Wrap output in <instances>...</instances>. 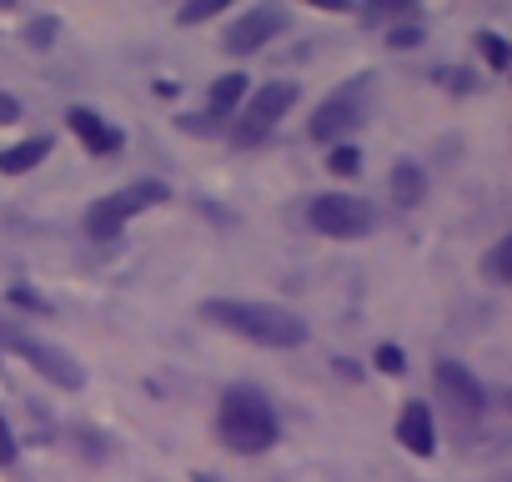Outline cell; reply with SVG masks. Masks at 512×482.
<instances>
[{"label":"cell","instance_id":"1","mask_svg":"<svg viewBox=\"0 0 512 482\" xmlns=\"http://www.w3.org/2000/svg\"><path fill=\"white\" fill-rule=\"evenodd\" d=\"M201 322H211V327H221V332H231V337H246V342H256V347H277V352L302 347V342L312 337L297 312L272 307V302H236V297H211V302H201Z\"/></svg>","mask_w":512,"mask_h":482},{"label":"cell","instance_id":"22","mask_svg":"<svg viewBox=\"0 0 512 482\" xmlns=\"http://www.w3.org/2000/svg\"><path fill=\"white\" fill-rule=\"evenodd\" d=\"M21 337V322L6 312V307H0V352H11V342Z\"/></svg>","mask_w":512,"mask_h":482},{"label":"cell","instance_id":"24","mask_svg":"<svg viewBox=\"0 0 512 482\" xmlns=\"http://www.w3.org/2000/svg\"><path fill=\"white\" fill-rule=\"evenodd\" d=\"M11 121H21V101L0 91V126H11Z\"/></svg>","mask_w":512,"mask_h":482},{"label":"cell","instance_id":"15","mask_svg":"<svg viewBox=\"0 0 512 482\" xmlns=\"http://www.w3.org/2000/svg\"><path fill=\"white\" fill-rule=\"evenodd\" d=\"M56 31H61V21H56V16H31L21 36H26V46H31V51H51V46H56Z\"/></svg>","mask_w":512,"mask_h":482},{"label":"cell","instance_id":"13","mask_svg":"<svg viewBox=\"0 0 512 482\" xmlns=\"http://www.w3.org/2000/svg\"><path fill=\"white\" fill-rule=\"evenodd\" d=\"M241 101H246V76H241V71H226V76L211 81V116H216V121L231 116Z\"/></svg>","mask_w":512,"mask_h":482},{"label":"cell","instance_id":"10","mask_svg":"<svg viewBox=\"0 0 512 482\" xmlns=\"http://www.w3.org/2000/svg\"><path fill=\"white\" fill-rule=\"evenodd\" d=\"M66 126L81 136V146H86L91 156H116V151L126 146V136H121L106 116H96L91 106H71V111H66Z\"/></svg>","mask_w":512,"mask_h":482},{"label":"cell","instance_id":"18","mask_svg":"<svg viewBox=\"0 0 512 482\" xmlns=\"http://www.w3.org/2000/svg\"><path fill=\"white\" fill-rule=\"evenodd\" d=\"M327 166H332V176H357L362 171V151L357 146H332V161Z\"/></svg>","mask_w":512,"mask_h":482},{"label":"cell","instance_id":"21","mask_svg":"<svg viewBox=\"0 0 512 482\" xmlns=\"http://www.w3.org/2000/svg\"><path fill=\"white\" fill-rule=\"evenodd\" d=\"M377 367H382L387 377H397V372L407 367V357H402V347H377Z\"/></svg>","mask_w":512,"mask_h":482},{"label":"cell","instance_id":"5","mask_svg":"<svg viewBox=\"0 0 512 482\" xmlns=\"http://www.w3.org/2000/svg\"><path fill=\"white\" fill-rule=\"evenodd\" d=\"M292 106H297V81H272V86H262L256 96H246V106L236 111L231 141H236V146H262Z\"/></svg>","mask_w":512,"mask_h":482},{"label":"cell","instance_id":"2","mask_svg":"<svg viewBox=\"0 0 512 482\" xmlns=\"http://www.w3.org/2000/svg\"><path fill=\"white\" fill-rule=\"evenodd\" d=\"M216 432H221V442L231 452L256 457V452H267L282 437V422H277V407L267 402V392H256V387H226L221 392V407H216Z\"/></svg>","mask_w":512,"mask_h":482},{"label":"cell","instance_id":"7","mask_svg":"<svg viewBox=\"0 0 512 482\" xmlns=\"http://www.w3.org/2000/svg\"><path fill=\"white\" fill-rule=\"evenodd\" d=\"M11 352H21L46 382H56L61 392H81L86 387V367L66 352V347H56V342H46V337H31V332H21L16 342H11Z\"/></svg>","mask_w":512,"mask_h":482},{"label":"cell","instance_id":"4","mask_svg":"<svg viewBox=\"0 0 512 482\" xmlns=\"http://www.w3.org/2000/svg\"><path fill=\"white\" fill-rule=\"evenodd\" d=\"M367 106H372V76H352L342 81L312 116V141L317 146H337L347 131H357L367 121Z\"/></svg>","mask_w":512,"mask_h":482},{"label":"cell","instance_id":"9","mask_svg":"<svg viewBox=\"0 0 512 482\" xmlns=\"http://www.w3.org/2000/svg\"><path fill=\"white\" fill-rule=\"evenodd\" d=\"M432 382H437V392L457 407V412H467V417H477L482 407H487V392H482V382L462 367V362H437L432 367Z\"/></svg>","mask_w":512,"mask_h":482},{"label":"cell","instance_id":"19","mask_svg":"<svg viewBox=\"0 0 512 482\" xmlns=\"http://www.w3.org/2000/svg\"><path fill=\"white\" fill-rule=\"evenodd\" d=\"M221 11H226V0H201V6H181L176 21H181V26H196V21H211V16H221Z\"/></svg>","mask_w":512,"mask_h":482},{"label":"cell","instance_id":"16","mask_svg":"<svg viewBox=\"0 0 512 482\" xmlns=\"http://www.w3.org/2000/svg\"><path fill=\"white\" fill-rule=\"evenodd\" d=\"M482 267H487V277H492V282L512 287V236H502V241H497V247L487 252V262H482Z\"/></svg>","mask_w":512,"mask_h":482},{"label":"cell","instance_id":"17","mask_svg":"<svg viewBox=\"0 0 512 482\" xmlns=\"http://www.w3.org/2000/svg\"><path fill=\"white\" fill-rule=\"evenodd\" d=\"M477 46H482V56H487V66H497V71H502V66H512V46H507L502 36H492V31H482V36H477Z\"/></svg>","mask_w":512,"mask_h":482},{"label":"cell","instance_id":"3","mask_svg":"<svg viewBox=\"0 0 512 482\" xmlns=\"http://www.w3.org/2000/svg\"><path fill=\"white\" fill-rule=\"evenodd\" d=\"M166 196H171V191H166L161 181H131V186H121V191L91 201V211H86V236H91V241H121L126 221L141 216V211H151V206H161Z\"/></svg>","mask_w":512,"mask_h":482},{"label":"cell","instance_id":"25","mask_svg":"<svg viewBox=\"0 0 512 482\" xmlns=\"http://www.w3.org/2000/svg\"><path fill=\"white\" fill-rule=\"evenodd\" d=\"M417 41H422V31H412V26H407V31H392V46H397V51H407V46H417Z\"/></svg>","mask_w":512,"mask_h":482},{"label":"cell","instance_id":"26","mask_svg":"<svg viewBox=\"0 0 512 482\" xmlns=\"http://www.w3.org/2000/svg\"><path fill=\"white\" fill-rule=\"evenodd\" d=\"M507 407H512V392H507Z\"/></svg>","mask_w":512,"mask_h":482},{"label":"cell","instance_id":"11","mask_svg":"<svg viewBox=\"0 0 512 482\" xmlns=\"http://www.w3.org/2000/svg\"><path fill=\"white\" fill-rule=\"evenodd\" d=\"M397 442H402L412 457H432V452H437V432H432L427 402H407V407H402V417H397Z\"/></svg>","mask_w":512,"mask_h":482},{"label":"cell","instance_id":"12","mask_svg":"<svg viewBox=\"0 0 512 482\" xmlns=\"http://www.w3.org/2000/svg\"><path fill=\"white\" fill-rule=\"evenodd\" d=\"M46 156H51V136H31V141H21V146H6V151H0V176H26V171H36Z\"/></svg>","mask_w":512,"mask_h":482},{"label":"cell","instance_id":"8","mask_svg":"<svg viewBox=\"0 0 512 482\" xmlns=\"http://www.w3.org/2000/svg\"><path fill=\"white\" fill-rule=\"evenodd\" d=\"M282 31H287V11H282V6H251V11H241V16L226 26L221 51H226V56H256L267 41H277Z\"/></svg>","mask_w":512,"mask_h":482},{"label":"cell","instance_id":"23","mask_svg":"<svg viewBox=\"0 0 512 482\" xmlns=\"http://www.w3.org/2000/svg\"><path fill=\"white\" fill-rule=\"evenodd\" d=\"M6 462H16V437H11V422L0 417V467Z\"/></svg>","mask_w":512,"mask_h":482},{"label":"cell","instance_id":"20","mask_svg":"<svg viewBox=\"0 0 512 482\" xmlns=\"http://www.w3.org/2000/svg\"><path fill=\"white\" fill-rule=\"evenodd\" d=\"M6 302H11V307H21V312H41V317H51V302H46V297H36V292H26V287H11V292H6Z\"/></svg>","mask_w":512,"mask_h":482},{"label":"cell","instance_id":"14","mask_svg":"<svg viewBox=\"0 0 512 482\" xmlns=\"http://www.w3.org/2000/svg\"><path fill=\"white\" fill-rule=\"evenodd\" d=\"M392 196H397V206H417L427 196V176H422L417 161H397L392 166Z\"/></svg>","mask_w":512,"mask_h":482},{"label":"cell","instance_id":"6","mask_svg":"<svg viewBox=\"0 0 512 482\" xmlns=\"http://www.w3.org/2000/svg\"><path fill=\"white\" fill-rule=\"evenodd\" d=\"M307 221H312L322 236L347 241V236H367V231L377 226V211H372V201H362V196L327 191V196H317V201L307 206Z\"/></svg>","mask_w":512,"mask_h":482}]
</instances>
